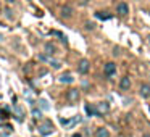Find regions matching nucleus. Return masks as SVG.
Listing matches in <instances>:
<instances>
[{
  "mask_svg": "<svg viewBox=\"0 0 150 137\" xmlns=\"http://www.w3.org/2000/svg\"><path fill=\"white\" fill-rule=\"evenodd\" d=\"M39 132L42 134V136H49V134H52V132H53V124H52V121H44V123L39 126Z\"/></svg>",
  "mask_w": 150,
  "mask_h": 137,
  "instance_id": "obj_1",
  "label": "nucleus"
},
{
  "mask_svg": "<svg viewBox=\"0 0 150 137\" xmlns=\"http://www.w3.org/2000/svg\"><path fill=\"white\" fill-rule=\"evenodd\" d=\"M95 110H97V116H103L110 111V103L108 102H100V103L95 105Z\"/></svg>",
  "mask_w": 150,
  "mask_h": 137,
  "instance_id": "obj_2",
  "label": "nucleus"
},
{
  "mask_svg": "<svg viewBox=\"0 0 150 137\" xmlns=\"http://www.w3.org/2000/svg\"><path fill=\"white\" fill-rule=\"evenodd\" d=\"M39 60H40V61L49 63V65H52L55 69H58L60 66H62V63H60V61H57V60H53V58H50V56L47 55V53H40V55H39Z\"/></svg>",
  "mask_w": 150,
  "mask_h": 137,
  "instance_id": "obj_3",
  "label": "nucleus"
},
{
  "mask_svg": "<svg viewBox=\"0 0 150 137\" xmlns=\"http://www.w3.org/2000/svg\"><path fill=\"white\" fill-rule=\"evenodd\" d=\"M103 73H105V76H107V78H113V76L116 74V65H115L113 61L107 63V65L103 66Z\"/></svg>",
  "mask_w": 150,
  "mask_h": 137,
  "instance_id": "obj_4",
  "label": "nucleus"
},
{
  "mask_svg": "<svg viewBox=\"0 0 150 137\" xmlns=\"http://www.w3.org/2000/svg\"><path fill=\"white\" fill-rule=\"evenodd\" d=\"M116 13H120L121 16H126V15L129 13V5H127L126 2H120V4L116 5Z\"/></svg>",
  "mask_w": 150,
  "mask_h": 137,
  "instance_id": "obj_5",
  "label": "nucleus"
},
{
  "mask_svg": "<svg viewBox=\"0 0 150 137\" xmlns=\"http://www.w3.org/2000/svg\"><path fill=\"white\" fill-rule=\"evenodd\" d=\"M66 98H68L71 103H76L79 100V90L78 89H69L68 94H66Z\"/></svg>",
  "mask_w": 150,
  "mask_h": 137,
  "instance_id": "obj_6",
  "label": "nucleus"
},
{
  "mask_svg": "<svg viewBox=\"0 0 150 137\" xmlns=\"http://www.w3.org/2000/svg\"><path fill=\"white\" fill-rule=\"evenodd\" d=\"M60 16L65 18V20H68V18L73 16V8L69 7V5H63L62 10H60Z\"/></svg>",
  "mask_w": 150,
  "mask_h": 137,
  "instance_id": "obj_7",
  "label": "nucleus"
},
{
  "mask_svg": "<svg viewBox=\"0 0 150 137\" xmlns=\"http://www.w3.org/2000/svg\"><path fill=\"white\" fill-rule=\"evenodd\" d=\"M89 69H91L89 61H87V60H81V61H79V66H78V71L81 73V74H87Z\"/></svg>",
  "mask_w": 150,
  "mask_h": 137,
  "instance_id": "obj_8",
  "label": "nucleus"
},
{
  "mask_svg": "<svg viewBox=\"0 0 150 137\" xmlns=\"http://www.w3.org/2000/svg\"><path fill=\"white\" fill-rule=\"evenodd\" d=\"M79 121H81V116H74V118H73V119H63V118H62V119H60V123H62L63 126L73 127V126H74V124H78Z\"/></svg>",
  "mask_w": 150,
  "mask_h": 137,
  "instance_id": "obj_9",
  "label": "nucleus"
},
{
  "mask_svg": "<svg viewBox=\"0 0 150 137\" xmlns=\"http://www.w3.org/2000/svg\"><path fill=\"white\" fill-rule=\"evenodd\" d=\"M120 87H121V90H127V89L131 87V79L127 78V76H124L120 81Z\"/></svg>",
  "mask_w": 150,
  "mask_h": 137,
  "instance_id": "obj_10",
  "label": "nucleus"
},
{
  "mask_svg": "<svg viewBox=\"0 0 150 137\" xmlns=\"http://www.w3.org/2000/svg\"><path fill=\"white\" fill-rule=\"evenodd\" d=\"M58 81L63 82V84H71V82L74 81V78H73L71 74H62V76L58 78Z\"/></svg>",
  "mask_w": 150,
  "mask_h": 137,
  "instance_id": "obj_11",
  "label": "nucleus"
},
{
  "mask_svg": "<svg viewBox=\"0 0 150 137\" xmlns=\"http://www.w3.org/2000/svg\"><path fill=\"white\" fill-rule=\"evenodd\" d=\"M55 52H57V47H55V44H52V42H47V44H45V53H47V55H53Z\"/></svg>",
  "mask_w": 150,
  "mask_h": 137,
  "instance_id": "obj_12",
  "label": "nucleus"
},
{
  "mask_svg": "<svg viewBox=\"0 0 150 137\" xmlns=\"http://www.w3.org/2000/svg\"><path fill=\"white\" fill-rule=\"evenodd\" d=\"M95 18H98V20H102V21H107V20H111V15L105 13V11H97V13H95Z\"/></svg>",
  "mask_w": 150,
  "mask_h": 137,
  "instance_id": "obj_13",
  "label": "nucleus"
},
{
  "mask_svg": "<svg viewBox=\"0 0 150 137\" xmlns=\"http://www.w3.org/2000/svg\"><path fill=\"white\" fill-rule=\"evenodd\" d=\"M140 95H142V97H149V95H150V85L149 84H142V85H140Z\"/></svg>",
  "mask_w": 150,
  "mask_h": 137,
  "instance_id": "obj_14",
  "label": "nucleus"
},
{
  "mask_svg": "<svg viewBox=\"0 0 150 137\" xmlns=\"http://www.w3.org/2000/svg\"><path fill=\"white\" fill-rule=\"evenodd\" d=\"M95 137H110V132L105 127H98L97 132H95Z\"/></svg>",
  "mask_w": 150,
  "mask_h": 137,
  "instance_id": "obj_15",
  "label": "nucleus"
},
{
  "mask_svg": "<svg viewBox=\"0 0 150 137\" xmlns=\"http://www.w3.org/2000/svg\"><path fill=\"white\" fill-rule=\"evenodd\" d=\"M86 113H87L89 116H97V110H95L91 103H86Z\"/></svg>",
  "mask_w": 150,
  "mask_h": 137,
  "instance_id": "obj_16",
  "label": "nucleus"
},
{
  "mask_svg": "<svg viewBox=\"0 0 150 137\" xmlns=\"http://www.w3.org/2000/svg\"><path fill=\"white\" fill-rule=\"evenodd\" d=\"M13 110L15 111H16V114H18V119H20V121H23V116H24V113H23V110H21V108L20 107H18V105H15V107H13Z\"/></svg>",
  "mask_w": 150,
  "mask_h": 137,
  "instance_id": "obj_17",
  "label": "nucleus"
},
{
  "mask_svg": "<svg viewBox=\"0 0 150 137\" xmlns=\"http://www.w3.org/2000/svg\"><path fill=\"white\" fill-rule=\"evenodd\" d=\"M33 116L34 118H40V116H42V111L37 110V108H34V110H33Z\"/></svg>",
  "mask_w": 150,
  "mask_h": 137,
  "instance_id": "obj_18",
  "label": "nucleus"
},
{
  "mask_svg": "<svg viewBox=\"0 0 150 137\" xmlns=\"http://www.w3.org/2000/svg\"><path fill=\"white\" fill-rule=\"evenodd\" d=\"M86 28L87 29H94V23H86Z\"/></svg>",
  "mask_w": 150,
  "mask_h": 137,
  "instance_id": "obj_19",
  "label": "nucleus"
},
{
  "mask_svg": "<svg viewBox=\"0 0 150 137\" xmlns=\"http://www.w3.org/2000/svg\"><path fill=\"white\" fill-rule=\"evenodd\" d=\"M71 137H82V136H81V134H79V132H78V134H73V136H71Z\"/></svg>",
  "mask_w": 150,
  "mask_h": 137,
  "instance_id": "obj_20",
  "label": "nucleus"
},
{
  "mask_svg": "<svg viewBox=\"0 0 150 137\" xmlns=\"http://www.w3.org/2000/svg\"><path fill=\"white\" fill-rule=\"evenodd\" d=\"M5 2H7V4H13L15 0H5Z\"/></svg>",
  "mask_w": 150,
  "mask_h": 137,
  "instance_id": "obj_21",
  "label": "nucleus"
},
{
  "mask_svg": "<svg viewBox=\"0 0 150 137\" xmlns=\"http://www.w3.org/2000/svg\"><path fill=\"white\" fill-rule=\"evenodd\" d=\"M147 42L150 44V34H149V36H147Z\"/></svg>",
  "mask_w": 150,
  "mask_h": 137,
  "instance_id": "obj_22",
  "label": "nucleus"
},
{
  "mask_svg": "<svg viewBox=\"0 0 150 137\" xmlns=\"http://www.w3.org/2000/svg\"><path fill=\"white\" fill-rule=\"evenodd\" d=\"M142 137H150V136H149V134H144V136H142Z\"/></svg>",
  "mask_w": 150,
  "mask_h": 137,
  "instance_id": "obj_23",
  "label": "nucleus"
}]
</instances>
